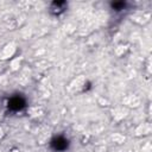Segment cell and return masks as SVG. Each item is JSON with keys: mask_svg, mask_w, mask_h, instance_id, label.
Returning a JSON list of instances; mask_svg holds the SVG:
<instances>
[{"mask_svg": "<svg viewBox=\"0 0 152 152\" xmlns=\"http://www.w3.org/2000/svg\"><path fill=\"white\" fill-rule=\"evenodd\" d=\"M14 51H15V48H14L13 44L7 45V46L2 50V52H1V58H8V57H11V56L14 53Z\"/></svg>", "mask_w": 152, "mask_h": 152, "instance_id": "cell-1", "label": "cell"}, {"mask_svg": "<svg viewBox=\"0 0 152 152\" xmlns=\"http://www.w3.org/2000/svg\"><path fill=\"white\" fill-rule=\"evenodd\" d=\"M0 133H2V129H1V128H0ZM0 138H1V137H0Z\"/></svg>", "mask_w": 152, "mask_h": 152, "instance_id": "cell-2", "label": "cell"}]
</instances>
